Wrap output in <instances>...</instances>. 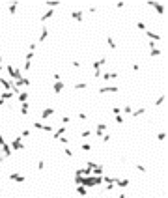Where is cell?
<instances>
[{
    "label": "cell",
    "mask_w": 168,
    "mask_h": 198,
    "mask_svg": "<svg viewBox=\"0 0 168 198\" xmlns=\"http://www.w3.org/2000/svg\"><path fill=\"white\" fill-rule=\"evenodd\" d=\"M69 120H71L69 116H64V118H62V122H64V123H69Z\"/></svg>",
    "instance_id": "cell-44"
},
{
    "label": "cell",
    "mask_w": 168,
    "mask_h": 198,
    "mask_svg": "<svg viewBox=\"0 0 168 198\" xmlns=\"http://www.w3.org/2000/svg\"><path fill=\"white\" fill-rule=\"evenodd\" d=\"M10 180H11V181H17V183H23V181H24V176L19 174V172H11V174H10Z\"/></svg>",
    "instance_id": "cell-5"
},
{
    "label": "cell",
    "mask_w": 168,
    "mask_h": 198,
    "mask_svg": "<svg viewBox=\"0 0 168 198\" xmlns=\"http://www.w3.org/2000/svg\"><path fill=\"white\" fill-rule=\"evenodd\" d=\"M99 94H118V86H101Z\"/></svg>",
    "instance_id": "cell-4"
},
{
    "label": "cell",
    "mask_w": 168,
    "mask_h": 198,
    "mask_svg": "<svg viewBox=\"0 0 168 198\" xmlns=\"http://www.w3.org/2000/svg\"><path fill=\"white\" fill-rule=\"evenodd\" d=\"M36 45H38V43H30V45H28V49H30V51L34 52V49H36Z\"/></svg>",
    "instance_id": "cell-45"
},
{
    "label": "cell",
    "mask_w": 168,
    "mask_h": 198,
    "mask_svg": "<svg viewBox=\"0 0 168 198\" xmlns=\"http://www.w3.org/2000/svg\"><path fill=\"white\" fill-rule=\"evenodd\" d=\"M129 198H135V196H129Z\"/></svg>",
    "instance_id": "cell-49"
},
{
    "label": "cell",
    "mask_w": 168,
    "mask_h": 198,
    "mask_svg": "<svg viewBox=\"0 0 168 198\" xmlns=\"http://www.w3.org/2000/svg\"><path fill=\"white\" fill-rule=\"evenodd\" d=\"M0 150H2V155H4L6 159L11 157V153H13V151H11V148H10V144H4L2 148H0Z\"/></svg>",
    "instance_id": "cell-10"
},
{
    "label": "cell",
    "mask_w": 168,
    "mask_h": 198,
    "mask_svg": "<svg viewBox=\"0 0 168 198\" xmlns=\"http://www.w3.org/2000/svg\"><path fill=\"white\" fill-rule=\"evenodd\" d=\"M105 131H107V125H105V123H99V125L95 127V135L99 137V138L103 137V133H105Z\"/></svg>",
    "instance_id": "cell-13"
},
{
    "label": "cell",
    "mask_w": 168,
    "mask_h": 198,
    "mask_svg": "<svg viewBox=\"0 0 168 198\" xmlns=\"http://www.w3.org/2000/svg\"><path fill=\"white\" fill-rule=\"evenodd\" d=\"M118 73H103V81H108V79H116Z\"/></svg>",
    "instance_id": "cell-25"
},
{
    "label": "cell",
    "mask_w": 168,
    "mask_h": 198,
    "mask_svg": "<svg viewBox=\"0 0 168 198\" xmlns=\"http://www.w3.org/2000/svg\"><path fill=\"white\" fill-rule=\"evenodd\" d=\"M90 135H92V131H90V129H84V131L80 133V138H88Z\"/></svg>",
    "instance_id": "cell-31"
},
{
    "label": "cell",
    "mask_w": 168,
    "mask_h": 198,
    "mask_svg": "<svg viewBox=\"0 0 168 198\" xmlns=\"http://www.w3.org/2000/svg\"><path fill=\"white\" fill-rule=\"evenodd\" d=\"M92 176H103V166L101 165H95L92 168Z\"/></svg>",
    "instance_id": "cell-17"
},
{
    "label": "cell",
    "mask_w": 168,
    "mask_h": 198,
    "mask_svg": "<svg viewBox=\"0 0 168 198\" xmlns=\"http://www.w3.org/2000/svg\"><path fill=\"white\" fill-rule=\"evenodd\" d=\"M161 54H163V51H161V49H157V47H153L151 52H150V56H153V58H155V56H161Z\"/></svg>",
    "instance_id": "cell-24"
},
{
    "label": "cell",
    "mask_w": 168,
    "mask_h": 198,
    "mask_svg": "<svg viewBox=\"0 0 168 198\" xmlns=\"http://www.w3.org/2000/svg\"><path fill=\"white\" fill-rule=\"evenodd\" d=\"M157 138H159V140H164V138H166V133H164V131L157 133Z\"/></svg>",
    "instance_id": "cell-36"
},
{
    "label": "cell",
    "mask_w": 168,
    "mask_h": 198,
    "mask_svg": "<svg viewBox=\"0 0 168 198\" xmlns=\"http://www.w3.org/2000/svg\"><path fill=\"white\" fill-rule=\"evenodd\" d=\"M52 114H54V109H52V107H49V109H45V110H41V118H43V120L51 118Z\"/></svg>",
    "instance_id": "cell-11"
},
{
    "label": "cell",
    "mask_w": 168,
    "mask_h": 198,
    "mask_svg": "<svg viewBox=\"0 0 168 198\" xmlns=\"http://www.w3.org/2000/svg\"><path fill=\"white\" fill-rule=\"evenodd\" d=\"M52 15H54V10L51 8V10H47V11L43 13V15H41V21H43V23H45V21H47V19H51Z\"/></svg>",
    "instance_id": "cell-20"
},
{
    "label": "cell",
    "mask_w": 168,
    "mask_h": 198,
    "mask_svg": "<svg viewBox=\"0 0 168 198\" xmlns=\"http://www.w3.org/2000/svg\"><path fill=\"white\" fill-rule=\"evenodd\" d=\"M64 86H66V84H64V81H56V82L52 84V90H54V94H60V92L64 90Z\"/></svg>",
    "instance_id": "cell-9"
},
{
    "label": "cell",
    "mask_w": 168,
    "mask_h": 198,
    "mask_svg": "<svg viewBox=\"0 0 168 198\" xmlns=\"http://www.w3.org/2000/svg\"><path fill=\"white\" fill-rule=\"evenodd\" d=\"M47 36H49V30H47V26H43V30H41L38 41H39V43H41V41H45V39H47Z\"/></svg>",
    "instance_id": "cell-21"
},
{
    "label": "cell",
    "mask_w": 168,
    "mask_h": 198,
    "mask_svg": "<svg viewBox=\"0 0 168 198\" xmlns=\"http://www.w3.org/2000/svg\"><path fill=\"white\" fill-rule=\"evenodd\" d=\"M105 64H107V58H105V56H103V58H99V60H97V62H94V69H95V71H97V69H101L103 66H105Z\"/></svg>",
    "instance_id": "cell-12"
},
{
    "label": "cell",
    "mask_w": 168,
    "mask_h": 198,
    "mask_svg": "<svg viewBox=\"0 0 168 198\" xmlns=\"http://www.w3.org/2000/svg\"><path fill=\"white\" fill-rule=\"evenodd\" d=\"M112 112H114V116H118V114H122V109H120V107H114V109H112Z\"/></svg>",
    "instance_id": "cell-38"
},
{
    "label": "cell",
    "mask_w": 168,
    "mask_h": 198,
    "mask_svg": "<svg viewBox=\"0 0 168 198\" xmlns=\"http://www.w3.org/2000/svg\"><path fill=\"white\" fill-rule=\"evenodd\" d=\"M6 69H8V73L13 77V82H17V81L21 79V77H23V75H21V69H19V67H15V66H8Z\"/></svg>",
    "instance_id": "cell-1"
},
{
    "label": "cell",
    "mask_w": 168,
    "mask_h": 198,
    "mask_svg": "<svg viewBox=\"0 0 168 198\" xmlns=\"http://www.w3.org/2000/svg\"><path fill=\"white\" fill-rule=\"evenodd\" d=\"M0 45H2V39H0Z\"/></svg>",
    "instance_id": "cell-47"
},
{
    "label": "cell",
    "mask_w": 168,
    "mask_h": 198,
    "mask_svg": "<svg viewBox=\"0 0 168 198\" xmlns=\"http://www.w3.org/2000/svg\"><path fill=\"white\" fill-rule=\"evenodd\" d=\"M146 112H148V109H144V107H142V109H138V110H133V112H131V116H133V118H140V116H144Z\"/></svg>",
    "instance_id": "cell-14"
},
{
    "label": "cell",
    "mask_w": 168,
    "mask_h": 198,
    "mask_svg": "<svg viewBox=\"0 0 168 198\" xmlns=\"http://www.w3.org/2000/svg\"><path fill=\"white\" fill-rule=\"evenodd\" d=\"M6 144V140H4V137H2V133H0V148H2Z\"/></svg>",
    "instance_id": "cell-42"
},
{
    "label": "cell",
    "mask_w": 168,
    "mask_h": 198,
    "mask_svg": "<svg viewBox=\"0 0 168 198\" xmlns=\"http://www.w3.org/2000/svg\"><path fill=\"white\" fill-rule=\"evenodd\" d=\"M116 122H118V123H123V116L118 114V116H116Z\"/></svg>",
    "instance_id": "cell-39"
},
{
    "label": "cell",
    "mask_w": 168,
    "mask_h": 198,
    "mask_svg": "<svg viewBox=\"0 0 168 198\" xmlns=\"http://www.w3.org/2000/svg\"><path fill=\"white\" fill-rule=\"evenodd\" d=\"M136 28H138V30H148V28H146V23H142V21L136 23Z\"/></svg>",
    "instance_id": "cell-32"
},
{
    "label": "cell",
    "mask_w": 168,
    "mask_h": 198,
    "mask_svg": "<svg viewBox=\"0 0 168 198\" xmlns=\"http://www.w3.org/2000/svg\"><path fill=\"white\" fill-rule=\"evenodd\" d=\"M4 103H6V101H2V99H0V107H4Z\"/></svg>",
    "instance_id": "cell-46"
},
{
    "label": "cell",
    "mask_w": 168,
    "mask_h": 198,
    "mask_svg": "<svg viewBox=\"0 0 168 198\" xmlns=\"http://www.w3.org/2000/svg\"><path fill=\"white\" fill-rule=\"evenodd\" d=\"M64 153L67 155V157H73V155H75V151L71 150V148H66V150H64Z\"/></svg>",
    "instance_id": "cell-33"
},
{
    "label": "cell",
    "mask_w": 168,
    "mask_h": 198,
    "mask_svg": "<svg viewBox=\"0 0 168 198\" xmlns=\"http://www.w3.org/2000/svg\"><path fill=\"white\" fill-rule=\"evenodd\" d=\"M122 112H125V114H131V112H133V107H131V105H127L125 109H122Z\"/></svg>",
    "instance_id": "cell-35"
},
{
    "label": "cell",
    "mask_w": 168,
    "mask_h": 198,
    "mask_svg": "<svg viewBox=\"0 0 168 198\" xmlns=\"http://www.w3.org/2000/svg\"><path fill=\"white\" fill-rule=\"evenodd\" d=\"M28 110H30V109H28V103H23V105H21V114H23V116L28 114Z\"/></svg>",
    "instance_id": "cell-27"
},
{
    "label": "cell",
    "mask_w": 168,
    "mask_h": 198,
    "mask_svg": "<svg viewBox=\"0 0 168 198\" xmlns=\"http://www.w3.org/2000/svg\"><path fill=\"white\" fill-rule=\"evenodd\" d=\"M17 6H19L17 2H13V4H10V8H8V10H10V13H11V15H13V13H15V11H17Z\"/></svg>",
    "instance_id": "cell-30"
},
{
    "label": "cell",
    "mask_w": 168,
    "mask_h": 198,
    "mask_svg": "<svg viewBox=\"0 0 168 198\" xmlns=\"http://www.w3.org/2000/svg\"><path fill=\"white\" fill-rule=\"evenodd\" d=\"M77 116H79V120H86V118H88L86 114H84V112H79V114H77Z\"/></svg>",
    "instance_id": "cell-41"
},
{
    "label": "cell",
    "mask_w": 168,
    "mask_h": 198,
    "mask_svg": "<svg viewBox=\"0 0 168 198\" xmlns=\"http://www.w3.org/2000/svg\"><path fill=\"white\" fill-rule=\"evenodd\" d=\"M58 142H60V144H64V146H66V144L69 142V140H67V137H60V138H58Z\"/></svg>",
    "instance_id": "cell-37"
},
{
    "label": "cell",
    "mask_w": 168,
    "mask_h": 198,
    "mask_svg": "<svg viewBox=\"0 0 168 198\" xmlns=\"http://www.w3.org/2000/svg\"><path fill=\"white\" fill-rule=\"evenodd\" d=\"M10 148H11V150H15V151H21V150L24 148V144H23V138H21V137H17L15 140H11V142H10Z\"/></svg>",
    "instance_id": "cell-2"
},
{
    "label": "cell",
    "mask_w": 168,
    "mask_h": 198,
    "mask_svg": "<svg viewBox=\"0 0 168 198\" xmlns=\"http://www.w3.org/2000/svg\"><path fill=\"white\" fill-rule=\"evenodd\" d=\"M80 150L82 151H90V150H92V144H90V142H82L80 144Z\"/></svg>",
    "instance_id": "cell-28"
},
{
    "label": "cell",
    "mask_w": 168,
    "mask_h": 198,
    "mask_svg": "<svg viewBox=\"0 0 168 198\" xmlns=\"http://www.w3.org/2000/svg\"><path fill=\"white\" fill-rule=\"evenodd\" d=\"M75 191H77V194H79V196H86V194H88V189L82 187V185H77Z\"/></svg>",
    "instance_id": "cell-19"
},
{
    "label": "cell",
    "mask_w": 168,
    "mask_h": 198,
    "mask_svg": "<svg viewBox=\"0 0 168 198\" xmlns=\"http://www.w3.org/2000/svg\"><path fill=\"white\" fill-rule=\"evenodd\" d=\"M71 17L75 21H79V23H82V21H84V13L82 11H71Z\"/></svg>",
    "instance_id": "cell-15"
},
{
    "label": "cell",
    "mask_w": 168,
    "mask_h": 198,
    "mask_svg": "<svg viewBox=\"0 0 168 198\" xmlns=\"http://www.w3.org/2000/svg\"><path fill=\"white\" fill-rule=\"evenodd\" d=\"M0 71H2V66H0Z\"/></svg>",
    "instance_id": "cell-48"
},
{
    "label": "cell",
    "mask_w": 168,
    "mask_h": 198,
    "mask_svg": "<svg viewBox=\"0 0 168 198\" xmlns=\"http://www.w3.org/2000/svg\"><path fill=\"white\" fill-rule=\"evenodd\" d=\"M66 131H67V127H66V125H62V127H58V129H54V131H52V138H54V140H58L60 137H64V133H66Z\"/></svg>",
    "instance_id": "cell-3"
},
{
    "label": "cell",
    "mask_w": 168,
    "mask_h": 198,
    "mask_svg": "<svg viewBox=\"0 0 168 198\" xmlns=\"http://www.w3.org/2000/svg\"><path fill=\"white\" fill-rule=\"evenodd\" d=\"M11 97H13V92L11 90H6V92L0 94V99H2V101H8V99H11Z\"/></svg>",
    "instance_id": "cell-16"
},
{
    "label": "cell",
    "mask_w": 168,
    "mask_h": 198,
    "mask_svg": "<svg viewBox=\"0 0 168 198\" xmlns=\"http://www.w3.org/2000/svg\"><path fill=\"white\" fill-rule=\"evenodd\" d=\"M52 77H54V82H56V81H62V77H60V75H58V73H54V75H52Z\"/></svg>",
    "instance_id": "cell-43"
},
{
    "label": "cell",
    "mask_w": 168,
    "mask_h": 198,
    "mask_svg": "<svg viewBox=\"0 0 168 198\" xmlns=\"http://www.w3.org/2000/svg\"><path fill=\"white\" fill-rule=\"evenodd\" d=\"M150 6H153V10H155L159 15H164V6L159 4V2H150Z\"/></svg>",
    "instance_id": "cell-6"
},
{
    "label": "cell",
    "mask_w": 168,
    "mask_h": 198,
    "mask_svg": "<svg viewBox=\"0 0 168 198\" xmlns=\"http://www.w3.org/2000/svg\"><path fill=\"white\" fill-rule=\"evenodd\" d=\"M30 137V129H23V133H21V138H26Z\"/></svg>",
    "instance_id": "cell-34"
},
{
    "label": "cell",
    "mask_w": 168,
    "mask_h": 198,
    "mask_svg": "<svg viewBox=\"0 0 168 198\" xmlns=\"http://www.w3.org/2000/svg\"><path fill=\"white\" fill-rule=\"evenodd\" d=\"M17 95H19V101L21 103H26L28 101V92H19Z\"/></svg>",
    "instance_id": "cell-23"
},
{
    "label": "cell",
    "mask_w": 168,
    "mask_h": 198,
    "mask_svg": "<svg viewBox=\"0 0 168 198\" xmlns=\"http://www.w3.org/2000/svg\"><path fill=\"white\" fill-rule=\"evenodd\" d=\"M73 88L75 90H84V88H88V82H77Z\"/></svg>",
    "instance_id": "cell-26"
},
{
    "label": "cell",
    "mask_w": 168,
    "mask_h": 198,
    "mask_svg": "<svg viewBox=\"0 0 168 198\" xmlns=\"http://www.w3.org/2000/svg\"><path fill=\"white\" fill-rule=\"evenodd\" d=\"M15 84H17V88H21V86H30V81L24 79V77H21V79H19Z\"/></svg>",
    "instance_id": "cell-18"
},
{
    "label": "cell",
    "mask_w": 168,
    "mask_h": 198,
    "mask_svg": "<svg viewBox=\"0 0 168 198\" xmlns=\"http://www.w3.org/2000/svg\"><path fill=\"white\" fill-rule=\"evenodd\" d=\"M107 43H108V47L112 49V51H116V49H118V45H116V41L112 39V36H107Z\"/></svg>",
    "instance_id": "cell-22"
},
{
    "label": "cell",
    "mask_w": 168,
    "mask_h": 198,
    "mask_svg": "<svg viewBox=\"0 0 168 198\" xmlns=\"http://www.w3.org/2000/svg\"><path fill=\"white\" fill-rule=\"evenodd\" d=\"M166 101V95H159L157 97V101H155V105H157V107H161V105H163Z\"/></svg>",
    "instance_id": "cell-29"
},
{
    "label": "cell",
    "mask_w": 168,
    "mask_h": 198,
    "mask_svg": "<svg viewBox=\"0 0 168 198\" xmlns=\"http://www.w3.org/2000/svg\"><path fill=\"white\" fill-rule=\"evenodd\" d=\"M114 185H118L120 189L129 187V180H120V178H114Z\"/></svg>",
    "instance_id": "cell-8"
},
{
    "label": "cell",
    "mask_w": 168,
    "mask_h": 198,
    "mask_svg": "<svg viewBox=\"0 0 168 198\" xmlns=\"http://www.w3.org/2000/svg\"><path fill=\"white\" fill-rule=\"evenodd\" d=\"M136 170H140V172H146V166H144V165H136Z\"/></svg>",
    "instance_id": "cell-40"
},
{
    "label": "cell",
    "mask_w": 168,
    "mask_h": 198,
    "mask_svg": "<svg viewBox=\"0 0 168 198\" xmlns=\"http://www.w3.org/2000/svg\"><path fill=\"white\" fill-rule=\"evenodd\" d=\"M146 36H148L153 43H155V41H161L163 39V36H159V34H155V32H151V30H146Z\"/></svg>",
    "instance_id": "cell-7"
}]
</instances>
